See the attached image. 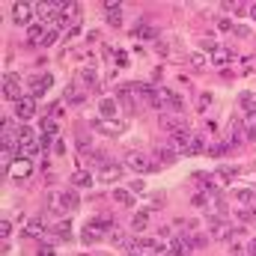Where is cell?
<instances>
[{"label":"cell","mask_w":256,"mask_h":256,"mask_svg":"<svg viewBox=\"0 0 256 256\" xmlns=\"http://www.w3.org/2000/svg\"><path fill=\"white\" fill-rule=\"evenodd\" d=\"M238 104H242V110H244L248 116H256V98L250 92H242V96H238Z\"/></svg>","instance_id":"cell-25"},{"label":"cell","mask_w":256,"mask_h":256,"mask_svg":"<svg viewBox=\"0 0 256 256\" xmlns=\"http://www.w3.org/2000/svg\"><path fill=\"white\" fill-rule=\"evenodd\" d=\"M202 244H206V236H200V232L188 236V248H202Z\"/></svg>","instance_id":"cell-42"},{"label":"cell","mask_w":256,"mask_h":256,"mask_svg":"<svg viewBox=\"0 0 256 256\" xmlns=\"http://www.w3.org/2000/svg\"><path fill=\"white\" fill-rule=\"evenodd\" d=\"M72 185H74V188H90V185H92V176H90V173H74V176H72Z\"/></svg>","instance_id":"cell-33"},{"label":"cell","mask_w":256,"mask_h":256,"mask_svg":"<svg viewBox=\"0 0 256 256\" xmlns=\"http://www.w3.org/2000/svg\"><path fill=\"white\" fill-rule=\"evenodd\" d=\"M149 218H152V212H149V208H137V212H134V218H131V232H146Z\"/></svg>","instance_id":"cell-16"},{"label":"cell","mask_w":256,"mask_h":256,"mask_svg":"<svg viewBox=\"0 0 256 256\" xmlns=\"http://www.w3.org/2000/svg\"><path fill=\"white\" fill-rule=\"evenodd\" d=\"M78 15H80V6H78V3H63V6H60V12H57V21H54V27L63 33L72 21H78Z\"/></svg>","instance_id":"cell-4"},{"label":"cell","mask_w":256,"mask_h":256,"mask_svg":"<svg viewBox=\"0 0 256 256\" xmlns=\"http://www.w3.org/2000/svg\"><path fill=\"white\" fill-rule=\"evenodd\" d=\"M126 167H131L134 173H152V170H155V164H152L143 152H128L126 155Z\"/></svg>","instance_id":"cell-6"},{"label":"cell","mask_w":256,"mask_h":256,"mask_svg":"<svg viewBox=\"0 0 256 256\" xmlns=\"http://www.w3.org/2000/svg\"><path fill=\"white\" fill-rule=\"evenodd\" d=\"M60 196H63L66 212H74V208L80 206V196H78V188H68V191H60Z\"/></svg>","instance_id":"cell-23"},{"label":"cell","mask_w":256,"mask_h":256,"mask_svg":"<svg viewBox=\"0 0 256 256\" xmlns=\"http://www.w3.org/2000/svg\"><path fill=\"white\" fill-rule=\"evenodd\" d=\"M236 232H232V226L230 224H224V218L220 220H212V238L214 242H230Z\"/></svg>","instance_id":"cell-14"},{"label":"cell","mask_w":256,"mask_h":256,"mask_svg":"<svg viewBox=\"0 0 256 256\" xmlns=\"http://www.w3.org/2000/svg\"><path fill=\"white\" fill-rule=\"evenodd\" d=\"M98 114H102V120H120V102L116 98H102Z\"/></svg>","instance_id":"cell-15"},{"label":"cell","mask_w":256,"mask_h":256,"mask_svg":"<svg viewBox=\"0 0 256 256\" xmlns=\"http://www.w3.org/2000/svg\"><path fill=\"white\" fill-rule=\"evenodd\" d=\"M134 36H137V39H152V42H158V33H155L152 27H143V24L134 27Z\"/></svg>","instance_id":"cell-32"},{"label":"cell","mask_w":256,"mask_h":256,"mask_svg":"<svg viewBox=\"0 0 256 256\" xmlns=\"http://www.w3.org/2000/svg\"><path fill=\"white\" fill-rule=\"evenodd\" d=\"M158 110H167V114H182V96H176L170 86H158V102H155Z\"/></svg>","instance_id":"cell-1"},{"label":"cell","mask_w":256,"mask_h":256,"mask_svg":"<svg viewBox=\"0 0 256 256\" xmlns=\"http://www.w3.org/2000/svg\"><path fill=\"white\" fill-rule=\"evenodd\" d=\"M51 84H54L51 74H39V78L33 74V78H30V96H33V98H42V96L51 90Z\"/></svg>","instance_id":"cell-10"},{"label":"cell","mask_w":256,"mask_h":256,"mask_svg":"<svg viewBox=\"0 0 256 256\" xmlns=\"http://www.w3.org/2000/svg\"><path fill=\"white\" fill-rule=\"evenodd\" d=\"M45 212H51V214H60V212H66L60 191H54V194H48V196H45Z\"/></svg>","instance_id":"cell-20"},{"label":"cell","mask_w":256,"mask_h":256,"mask_svg":"<svg viewBox=\"0 0 256 256\" xmlns=\"http://www.w3.org/2000/svg\"><path fill=\"white\" fill-rule=\"evenodd\" d=\"M232 57H236V54H232V51H230V48H218V51H214V66L232 63Z\"/></svg>","instance_id":"cell-31"},{"label":"cell","mask_w":256,"mask_h":256,"mask_svg":"<svg viewBox=\"0 0 256 256\" xmlns=\"http://www.w3.org/2000/svg\"><path fill=\"white\" fill-rule=\"evenodd\" d=\"M131 90H134L137 102H143V104H152V108H155V102H158V90H155L152 84H143V80H137V84H131Z\"/></svg>","instance_id":"cell-8"},{"label":"cell","mask_w":256,"mask_h":256,"mask_svg":"<svg viewBox=\"0 0 256 256\" xmlns=\"http://www.w3.org/2000/svg\"><path fill=\"white\" fill-rule=\"evenodd\" d=\"M143 188H146L143 182H131V191H134V194H140V191H143Z\"/></svg>","instance_id":"cell-50"},{"label":"cell","mask_w":256,"mask_h":256,"mask_svg":"<svg viewBox=\"0 0 256 256\" xmlns=\"http://www.w3.org/2000/svg\"><path fill=\"white\" fill-rule=\"evenodd\" d=\"M27 236H33V238H36V236H45V224H42L39 218L30 220V224H27Z\"/></svg>","instance_id":"cell-36"},{"label":"cell","mask_w":256,"mask_h":256,"mask_svg":"<svg viewBox=\"0 0 256 256\" xmlns=\"http://www.w3.org/2000/svg\"><path fill=\"white\" fill-rule=\"evenodd\" d=\"M218 27H220V30H236V27H232V18H220Z\"/></svg>","instance_id":"cell-47"},{"label":"cell","mask_w":256,"mask_h":256,"mask_svg":"<svg viewBox=\"0 0 256 256\" xmlns=\"http://www.w3.org/2000/svg\"><path fill=\"white\" fill-rule=\"evenodd\" d=\"M57 39H60V30H57V27H51V30L45 33V39H42V45H45V48H51V45H57Z\"/></svg>","instance_id":"cell-38"},{"label":"cell","mask_w":256,"mask_h":256,"mask_svg":"<svg viewBox=\"0 0 256 256\" xmlns=\"http://www.w3.org/2000/svg\"><path fill=\"white\" fill-rule=\"evenodd\" d=\"M176 158H179V152H176L173 146H164V143L155 146V161H161V164H173Z\"/></svg>","instance_id":"cell-19"},{"label":"cell","mask_w":256,"mask_h":256,"mask_svg":"<svg viewBox=\"0 0 256 256\" xmlns=\"http://www.w3.org/2000/svg\"><path fill=\"white\" fill-rule=\"evenodd\" d=\"M0 236H3V238H9V236H12V224H9V220H3V224H0Z\"/></svg>","instance_id":"cell-46"},{"label":"cell","mask_w":256,"mask_h":256,"mask_svg":"<svg viewBox=\"0 0 256 256\" xmlns=\"http://www.w3.org/2000/svg\"><path fill=\"white\" fill-rule=\"evenodd\" d=\"M191 143H194V134L185 126H179V128H173V131H170V146H173L176 152L188 155V152H191Z\"/></svg>","instance_id":"cell-2"},{"label":"cell","mask_w":256,"mask_h":256,"mask_svg":"<svg viewBox=\"0 0 256 256\" xmlns=\"http://www.w3.org/2000/svg\"><path fill=\"white\" fill-rule=\"evenodd\" d=\"M9 170H12V179H27V176L33 173V161H30V158H24V155H18V158L12 161V167H9Z\"/></svg>","instance_id":"cell-12"},{"label":"cell","mask_w":256,"mask_h":256,"mask_svg":"<svg viewBox=\"0 0 256 256\" xmlns=\"http://www.w3.org/2000/svg\"><path fill=\"white\" fill-rule=\"evenodd\" d=\"M36 256H57V250H54L51 244H39V250H36Z\"/></svg>","instance_id":"cell-44"},{"label":"cell","mask_w":256,"mask_h":256,"mask_svg":"<svg viewBox=\"0 0 256 256\" xmlns=\"http://www.w3.org/2000/svg\"><path fill=\"white\" fill-rule=\"evenodd\" d=\"M116 102L126 108L128 114H137L140 110V102H137V96H134V90H131V84L126 86H120V92H116Z\"/></svg>","instance_id":"cell-9"},{"label":"cell","mask_w":256,"mask_h":256,"mask_svg":"<svg viewBox=\"0 0 256 256\" xmlns=\"http://www.w3.org/2000/svg\"><path fill=\"white\" fill-rule=\"evenodd\" d=\"M248 254L256 256V238H250V242H248Z\"/></svg>","instance_id":"cell-49"},{"label":"cell","mask_w":256,"mask_h":256,"mask_svg":"<svg viewBox=\"0 0 256 256\" xmlns=\"http://www.w3.org/2000/svg\"><path fill=\"white\" fill-rule=\"evenodd\" d=\"M248 12H250V18L256 21V3H250V9H248Z\"/></svg>","instance_id":"cell-51"},{"label":"cell","mask_w":256,"mask_h":256,"mask_svg":"<svg viewBox=\"0 0 256 256\" xmlns=\"http://www.w3.org/2000/svg\"><path fill=\"white\" fill-rule=\"evenodd\" d=\"M98 179L108 185V182H120L122 179V164H108V167H102L98 170Z\"/></svg>","instance_id":"cell-18"},{"label":"cell","mask_w":256,"mask_h":256,"mask_svg":"<svg viewBox=\"0 0 256 256\" xmlns=\"http://www.w3.org/2000/svg\"><path fill=\"white\" fill-rule=\"evenodd\" d=\"M3 98H9V102H21V98H24L21 80H18L15 74H3Z\"/></svg>","instance_id":"cell-7"},{"label":"cell","mask_w":256,"mask_h":256,"mask_svg":"<svg viewBox=\"0 0 256 256\" xmlns=\"http://www.w3.org/2000/svg\"><path fill=\"white\" fill-rule=\"evenodd\" d=\"M188 63H191V68L202 72V68L208 66V57H206V54H191V57H188Z\"/></svg>","instance_id":"cell-34"},{"label":"cell","mask_w":256,"mask_h":256,"mask_svg":"<svg viewBox=\"0 0 256 256\" xmlns=\"http://www.w3.org/2000/svg\"><path fill=\"white\" fill-rule=\"evenodd\" d=\"M90 146H92V140H90L86 134H80V137H78V149L84 152V149H90Z\"/></svg>","instance_id":"cell-45"},{"label":"cell","mask_w":256,"mask_h":256,"mask_svg":"<svg viewBox=\"0 0 256 256\" xmlns=\"http://www.w3.org/2000/svg\"><path fill=\"white\" fill-rule=\"evenodd\" d=\"M60 6H63V3H36V18H39V21H57Z\"/></svg>","instance_id":"cell-13"},{"label":"cell","mask_w":256,"mask_h":256,"mask_svg":"<svg viewBox=\"0 0 256 256\" xmlns=\"http://www.w3.org/2000/svg\"><path fill=\"white\" fill-rule=\"evenodd\" d=\"M185 254H188V242H182V238H173L164 256H185Z\"/></svg>","instance_id":"cell-27"},{"label":"cell","mask_w":256,"mask_h":256,"mask_svg":"<svg viewBox=\"0 0 256 256\" xmlns=\"http://www.w3.org/2000/svg\"><path fill=\"white\" fill-rule=\"evenodd\" d=\"M236 200H242V202H256V188H238V191H236Z\"/></svg>","instance_id":"cell-35"},{"label":"cell","mask_w":256,"mask_h":256,"mask_svg":"<svg viewBox=\"0 0 256 256\" xmlns=\"http://www.w3.org/2000/svg\"><path fill=\"white\" fill-rule=\"evenodd\" d=\"M15 116L18 120H33L36 116V98L33 96H24L21 102H15Z\"/></svg>","instance_id":"cell-11"},{"label":"cell","mask_w":256,"mask_h":256,"mask_svg":"<svg viewBox=\"0 0 256 256\" xmlns=\"http://www.w3.org/2000/svg\"><path fill=\"white\" fill-rule=\"evenodd\" d=\"M104 18L110 27H122V6L120 3H104Z\"/></svg>","instance_id":"cell-17"},{"label":"cell","mask_w":256,"mask_h":256,"mask_svg":"<svg viewBox=\"0 0 256 256\" xmlns=\"http://www.w3.org/2000/svg\"><path fill=\"white\" fill-rule=\"evenodd\" d=\"M92 128L98 131V134H108V137H120V134H126V122L122 120H96L92 122Z\"/></svg>","instance_id":"cell-5"},{"label":"cell","mask_w":256,"mask_h":256,"mask_svg":"<svg viewBox=\"0 0 256 256\" xmlns=\"http://www.w3.org/2000/svg\"><path fill=\"white\" fill-rule=\"evenodd\" d=\"M80 80H84V84H86V86H96V72H92V68H90V66H86V68H84V72H80Z\"/></svg>","instance_id":"cell-41"},{"label":"cell","mask_w":256,"mask_h":256,"mask_svg":"<svg viewBox=\"0 0 256 256\" xmlns=\"http://www.w3.org/2000/svg\"><path fill=\"white\" fill-rule=\"evenodd\" d=\"M244 131H248V143H256V116H244Z\"/></svg>","instance_id":"cell-37"},{"label":"cell","mask_w":256,"mask_h":256,"mask_svg":"<svg viewBox=\"0 0 256 256\" xmlns=\"http://www.w3.org/2000/svg\"><path fill=\"white\" fill-rule=\"evenodd\" d=\"M110 242H114L116 248H126V250H128V244H131V238L126 236V230H120V226H114V232H110Z\"/></svg>","instance_id":"cell-28"},{"label":"cell","mask_w":256,"mask_h":256,"mask_svg":"<svg viewBox=\"0 0 256 256\" xmlns=\"http://www.w3.org/2000/svg\"><path fill=\"white\" fill-rule=\"evenodd\" d=\"M51 232H54V238H60V242H72V238H74V236H72V224H68V220L54 224V226H51Z\"/></svg>","instance_id":"cell-22"},{"label":"cell","mask_w":256,"mask_h":256,"mask_svg":"<svg viewBox=\"0 0 256 256\" xmlns=\"http://www.w3.org/2000/svg\"><path fill=\"white\" fill-rule=\"evenodd\" d=\"M214 176H218L220 182H232V179H236V170H232V167H218Z\"/></svg>","instance_id":"cell-39"},{"label":"cell","mask_w":256,"mask_h":256,"mask_svg":"<svg viewBox=\"0 0 256 256\" xmlns=\"http://www.w3.org/2000/svg\"><path fill=\"white\" fill-rule=\"evenodd\" d=\"M202 149H206V137H196V134H194V143H191V152H188V155H200Z\"/></svg>","instance_id":"cell-40"},{"label":"cell","mask_w":256,"mask_h":256,"mask_svg":"<svg viewBox=\"0 0 256 256\" xmlns=\"http://www.w3.org/2000/svg\"><path fill=\"white\" fill-rule=\"evenodd\" d=\"M54 152H57V155H63V152H66V146H63V140H60V137L54 140Z\"/></svg>","instance_id":"cell-48"},{"label":"cell","mask_w":256,"mask_h":256,"mask_svg":"<svg viewBox=\"0 0 256 256\" xmlns=\"http://www.w3.org/2000/svg\"><path fill=\"white\" fill-rule=\"evenodd\" d=\"M84 98H86V96H84L74 84H72V86H66V102H68V104H84Z\"/></svg>","instance_id":"cell-29"},{"label":"cell","mask_w":256,"mask_h":256,"mask_svg":"<svg viewBox=\"0 0 256 256\" xmlns=\"http://www.w3.org/2000/svg\"><path fill=\"white\" fill-rule=\"evenodd\" d=\"M114 200H116L120 206H126V208H134V191H126V188H116V191H114Z\"/></svg>","instance_id":"cell-26"},{"label":"cell","mask_w":256,"mask_h":256,"mask_svg":"<svg viewBox=\"0 0 256 256\" xmlns=\"http://www.w3.org/2000/svg\"><path fill=\"white\" fill-rule=\"evenodd\" d=\"M33 15H36V6H33V3H12V24L30 27Z\"/></svg>","instance_id":"cell-3"},{"label":"cell","mask_w":256,"mask_h":256,"mask_svg":"<svg viewBox=\"0 0 256 256\" xmlns=\"http://www.w3.org/2000/svg\"><path fill=\"white\" fill-rule=\"evenodd\" d=\"M27 39H30L33 45H36V42L42 45V39H45V30H42V24H30V27H27Z\"/></svg>","instance_id":"cell-30"},{"label":"cell","mask_w":256,"mask_h":256,"mask_svg":"<svg viewBox=\"0 0 256 256\" xmlns=\"http://www.w3.org/2000/svg\"><path fill=\"white\" fill-rule=\"evenodd\" d=\"M42 134H45V137H57V134H60V120H57L54 114H48V116L42 120Z\"/></svg>","instance_id":"cell-21"},{"label":"cell","mask_w":256,"mask_h":256,"mask_svg":"<svg viewBox=\"0 0 256 256\" xmlns=\"http://www.w3.org/2000/svg\"><path fill=\"white\" fill-rule=\"evenodd\" d=\"M18 152H21L24 158H36V155L42 152V140H30V143H24V146H18Z\"/></svg>","instance_id":"cell-24"},{"label":"cell","mask_w":256,"mask_h":256,"mask_svg":"<svg viewBox=\"0 0 256 256\" xmlns=\"http://www.w3.org/2000/svg\"><path fill=\"white\" fill-rule=\"evenodd\" d=\"M200 45H202V48H206V51H212V54H214V51H218V48H220V45H218V42H214V39H212V36H202V42H200Z\"/></svg>","instance_id":"cell-43"}]
</instances>
